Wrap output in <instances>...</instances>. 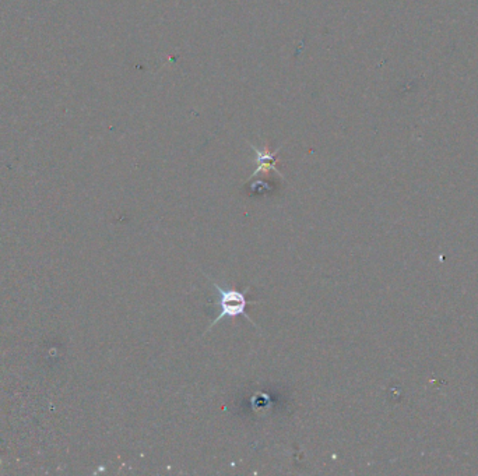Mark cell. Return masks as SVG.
I'll use <instances>...</instances> for the list:
<instances>
[{"instance_id":"cell-1","label":"cell","mask_w":478,"mask_h":476,"mask_svg":"<svg viewBox=\"0 0 478 476\" xmlns=\"http://www.w3.org/2000/svg\"><path fill=\"white\" fill-rule=\"evenodd\" d=\"M206 277L210 278L208 275H206ZM211 282H213L214 289L218 292V295H219V309H222V312H219V314L213 320V323L210 324L206 333L211 331V328L214 325H217L223 318H226V317L235 318L238 316L245 317L252 325H254L257 328L256 323L246 313V306L249 305V301L246 299V294L250 290V286H246L243 290H239V289H232V288H223L222 285L217 284L213 279H211ZM206 333H204V336H206Z\"/></svg>"},{"instance_id":"cell-2","label":"cell","mask_w":478,"mask_h":476,"mask_svg":"<svg viewBox=\"0 0 478 476\" xmlns=\"http://www.w3.org/2000/svg\"><path fill=\"white\" fill-rule=\"evenodd\" d=\"M257 155H259V158H257V169L253 172L252 177L257 176L259 173H269L270 171H274L277 175H280L283 177V175L276 169V158L272 153H267V151H257Z\"/></svg>"}]
</instances>
